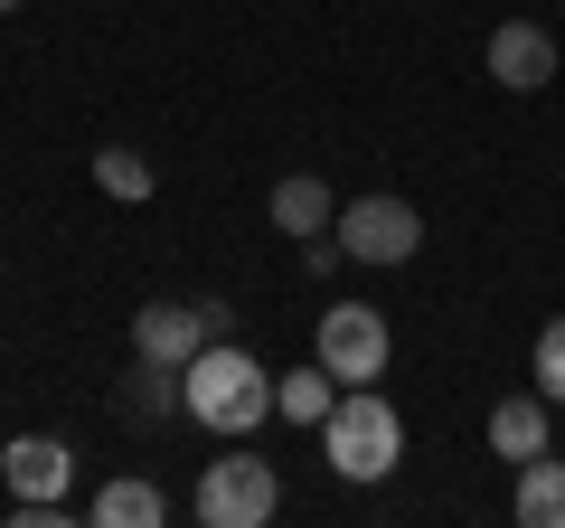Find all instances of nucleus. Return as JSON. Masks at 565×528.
Returning <instances> with one entry per match:
<instances>
[{"label": "nucleus", "instance_id": "f8f14e48", "mask_svg": "<svg viewBox=\"0 0 565 528\" xmlns=\"http://www.w3.org/2000/svg\"><path fill=\"white\" fill-rule=\"evenodd\" d=\"M330 406H340V378H330L321 359L292 368V378H274V415L282 425H330Z\"/></svg>", "mask_w": 565, "mask_h": 528}, {"label": "nucleus", "instance_id": "f3484780", "mask_svg": "<svg viewBox=\"0 0 565 528\" xmlns=\"http://www.w3.org/2000/svg\"><path fill=\"white\" fill-rule=\"evenodd\" d=\"M0 10H20V0H0Z\"/></svg>", "mask_w": 565, "mask_h": 528}, {"label": "nucleus", "instance_id": "4468645a", "mask_svg": "<svg viewBox=\"0 0 565 528\" xmlns=\"http://www.w3.org/2000/svg\"><path fill=\"white\" fill-rule=\"evenodd\" d=\"M170 397H180V368H161V359H132V378H122V415H170Z\"/></svg>", "mask_w": 565, "mask_h": 528}, {"label": "nucleus", "instance_id": "f257e3e1", "mask_svg": "<svg viewBox=\"0 0 565 528\" xmlns=\"http://www.w3.org/2000/svg\"><path fill=\"white\" fill-rule=\"evenodd\" d=\"M180 406L199 415L207 434H226V444H245V434H255L264 415H274V378L255 368V349H236V340L217 330V340H207L199 359L180 368Z\"/></svg>", "mask_w": 565, "mask_h": 528}, {"label": "nucleus", "instance_id": "ddd939ff", "mask_svg": "<svg viewBox=\"0 0 565 528\" xmlns=\"http://www.w3.org/2000/svg\"><path fill=\"white\" fill-rule=\"evenodd\" d=\"M519 528H565V463L556 453L519 463Z\"/></svg>", "mask_w": 565, "mask_h": 528}, {"label": "nucleus", "instance_id": "423d86ee", "mask_svg": "<svg viewBox=\"0 0 565 528\" xmlns=\"http://www.w3.org/2000/svg\"><path fill=\"white\" fill-rule=\"evenodd\" d=\"M207 340H217V303H141L132 311V359L189 368Z\"/></svg>", "mask_w": 565, "mask_h": 528}, {"label": "nucleus", "instance_id": "20e7f679", "mask_svg": "<svg viewBox=\"0 0 565 528\" xmlns=\"http://www.w3.org/2000/svg\"><path fill=\"white\" fill-rule=\"evenodd\" d=\"M199 509L207 528H264L282 509V482H274V463H264V453H217V463L199 472Z\"/></svg>", "mask_w": 565, "mask_h": 528}, {"label": "nucleus", "instance_id": "7ed1b4c3", "mask_svg": "<svg viewBox=\"0 0 565 528\" xmlns=\"http://www.w3.org/2000/svg\"><path fill=\"white\" fill-rule=\"evenodd\" d=\"M311 359H321L340 387H377L386 359H396V330H386L377 303H330V311H321V340H311Z\"/></svg>", "mask_w": 565, "mask_h": 528}, {"label": "nucleus", "instance_id": "9b49d317", "mask_svg": "<svg viewBox=\"0 0 565 528\" xmlns=\"http://www.w3.org/2000/svg\"><path fill=\"white\" fill-rule=\"evenodd\" d=\"M85 519H95V528H161L170 500H161L151 482H132V472H122V482H104L95 500H85Z\"/></svg>", "mask_w": 565, "mask_h": 528}, {"label": "nucleus", "instance_id": "6e6552de", "mask_svg": "<svg viewBox=\"0 0 565 528\" xmlns=\"http://www.w3.org/2000/svg\"><path fill=\"white\" fill-rule=\"evenodd\" d=\"M0 472H10V500H66V482H76V453H66L57 434H20V444L0 453Z\"/></svg>", "mask_w": 565, "mask_h": 528}, {"label": "nucleus", "instance_id": "39448f33", "mask_svg": "<svg viewBox=\"0 0 565 528\" xmlns=\"http://www.w3.org/2000/svg\"><path fill=\"white\" fill-rule=\"evenodd\" d=\"M424 245V218L405 199H349L340 208V255L349 264H405Z\"/></svg>", "mask_w": 565, "mask_h": 528}, {"label": "nucleus", "instance_id": "2eb2a0df", "mask_svg": "<svg viewBox=\"0 0 565 528\" xmlns=\"http://www.w3.org/2000/svg\"><path fill=\"white\" fill-rule=\"evenodd\" d=\"M95 189H104V199H122V208H141V199H151V161H141V151H95Z\"/></svg>", "mask_w": 565, "mask_h": 528}, {"label": "nucleus", "instance_id": "1a4fd4ad", "mask_svg": "<svg viewBox=\"0 0 565 528\" xmlns=\"http://www.w3.org/2000/svg\"><path fill=\"white\" fill-rule=\"evenodd\" d=\"M490 453H500V463H537V453H546V397H537V387L490 406Z\"/></svg>", "mask_w": 565, "mask_h": 528}, {"label": "nucleus", "instance_id": "9d476101", "mask_svg": "<svg viewBox=\"0 0 565 528\" xmlns=\"http://www.w3.org/2000/svg\"><path fill=\"white\" fill-rule=\"evenodd\" d=\"M274 226L282 236H330V226H340V208H330V189L311 180V170H292V180H274Z\"/></svg>", "mask_w": 565, "mask_h": 528}, {"label": "nucleus", "instance_id": "0eeeda50", "mask_svg": "<svg viewBox=\"0 0 565 528\" xmlns=\"http://www.w3.org/2000/svg\"><path fill=\"white\" fill-rule=\"evenodd\" d=\"M490 85H509V95L556 85V29L546 20H500L490 29Z\"/></svg>", "mask_w": 565, "mask_h": 528}, {"label": "nucleus", "instance_id": "f03ea898", "mask_svg": "<svg viewBox=\"0 0 565 528\" xmlns=\"http://www.w3.org/2000/svg\"><path fill=\"white\" fill-rule=\"evenodd\" d=\"M321 453L340 482H386V472L405 463V415L386 406L377 387H340V406H330L321 425Z\"/></svg>", "mask_w": 565, "mask_h": 528}, {"label": "nucleus", "instance_id": "dca6fc26", "mask_svg": "<svg viewBox=\"0 0 565 528\" xmlns=\"http://www.w3.org/2000/svg\"><path fill=\"white\" fill-rule=\"evenodd\" d=\"M537 397H546V406H565V311L537 330Z\"/></svg>", "mask_w": 565, "mask_h": 528}]
</instances>
